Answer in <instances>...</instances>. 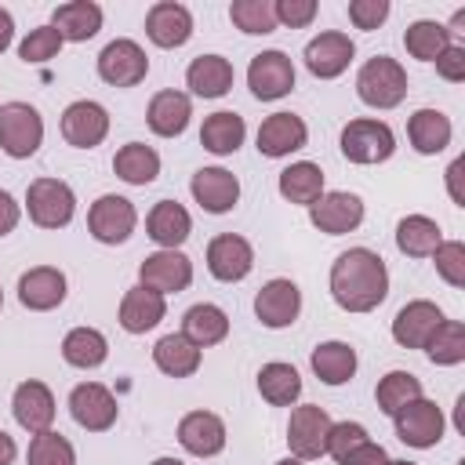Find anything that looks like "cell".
<instances>
[{
	"label": "cell",
	"instance_id": "6da1fadb",
	"mask_svg": "<svg viewBox=\"0 0 465 465\" xmlns=\"http://www.w3.org/2000/svg\"><path fill=\"white\" fill-rule=\"evenodd\" d=\"M389 294V269L381 254L367 247H349L331 265V298L345 312H371Z\"/></svg>",
	"mask_w": 465,
	"mask_h": 465
},
{
	"label": "cell",
	"instance_id": "7a4b0ae2",
	"mask_svg": "<svg viewBox=\"0 0 465 465\" xmlns=\"http://www.w3.org/2000/svg\"><path fill=\"white\" fill-rule=\"evenodd\" d=\"M356 94L360 102L374 105V109H396L407 98V73L396 58L389 54H374L360 65L356 73Z\"/></svg>",
	"mask_w": 465,
	"mask_h": 465
},
{
	"label": "cell",
	"instance_id": "3957f363",
	"mask_svg": "<svg viewBox=\"0 0 465 465\" xmlns=\"http://www.w3.org/2000/svg\"><path fill=\"white\" fill-rule=\"evenodd\" d=\"M396 149V134L385 120H349L341 131V156L349 163H381Z\"/></svg>",
	"mask_w": 465,
	"mask_h": 465
},
{
	"label": "cell",
	"instance_id": "277c9868",
	"mask_svg": "<svg viewBox=\"0 0 465 465\" xmlns=\"http://www.w3.org/2000/svg\"><path fill=\"white\" fill-rule=\"evenodd\" d=\"M25 211L40 229H62L73 222L76 196L62 178H36L25 189Z\"/></svg>",
	"mask_w": 465,
	"mask_h": 465
},
{
	"label": "cell",
	"instance_id": "5b68a950",
	"mask_svg": "<svg viewBox=\"0 0 465 465\" xmlns=\"http://www.w3.org/2000/svg\"><path fill=\"white\" fill-rule=\"evenodd\" d=\"M44 142V120L29 102L0 105V149L15 160H25Z\"/></svg>",
	"mask_w": 465,
	"mask_h": 465
},
{
	"label": "cell",
	"instance_id": "8992f818",
	"mask_svg": "<svg viewBox=\"0 0 465 465\" xmlns=\"http://www.w3.org/2000/svg\"><path fill=\"white\" fill-rule=\"evenodd\" d=\"M331 414L320 403H302L291 411V425H287V443L291 454L302 461H312L320 454H327V432H331Z\"/></svg>",
	"mask_w": 465,
	"mask_h": 465
},
{
	"label": "cell",
	"instance_id": "52a82bcc",
	"mask_svg": "<svg viewBox=\"0 0 465 465\" xmlns=\"http://www.w3.org/2000/svg\"><path fill=\"white\" fill-rule=\"evenodd\" d=\"M134 222H138L134 203L127 196H116V193L98 196L87 211V229L98 243H124L134 232Z\"/></svg>",
	"mask_w": 465,
	"mask_h": 465
},
{
	"label": "cell",
	"instance_id": "ba28073f",
	"mask_svg": "<svg viewBox=\"0 0 465 465\" xmlns=\"http://www.w3.org/2000/svg\"><path fill=\"white\" fill-rule=\"evenodd\" d=\"M392 418H396V436H400L407 447L425 450V447H436V443L443 440V411H440L432 400H425V396L411 400V403L400 407Z\"/></svg>",
	"mask_w": 465,
	"mask_h": 465
},
{
	"label": "cell",
	"instance_id": "9c48e42d",
	"mask_svg": "<svg viewBox=\"0 0 465 465\" xmlns=\"http://www.w3.org/2000/svg\"><path fill=\"white\" fill-rule=\"evenodd\" d=\"M145 73H149V58H145V51H142L134 40H127V36L105 44L102 54H98V76H102L105 84H113V87H134V84L145 80Z\"/></svg>",
	"mask_w": 465,
	"mask_h": 465
},
{
	"label": "cell",
	"instance_id": "30bf717a",
	"mask_svg": "<svg viewBox=\"0 0 465 465\" xmlns=\"http://www.w3.org/2000/svg\"><path fill=\"white\" fill-rule=\"evenodd\" d=\"M247 87L262 102H276L294 87V65L283 51H262L247 65Z\"/></svg>",
	"mask_w": 465,
	"mask_h": 465
},
{
	"label": "cell",
	"instance_id": "8fae6325",
	"mask_svg": "<svg viewBox=\"0 0 465 465\" xmlns=\"http://www.w3.org/2000/svg\"><path fill=\"white\" fill-rule=\"evenodd\" d=\"M69 414H73V421H76L80 429H87V432H105V429H113V421H116V400H113V392H109L105 385L84 381V385H76V389L69 392Z\"/></svg>",
	"mask_w": 465,
	"mask_h": 465
},
{
	"label": "cell",
	"instance_id": "7c38bea8",
	"mask_svg": "<svg viewBox=\"0 0 465 465\" xmlns=\"http://www.w3.org/2000/svg\"><path fill=\"white\" fill-rule=\"evenodd\" d=\"M138 280L156 294H178L193 283V262L182 251H156L142 262Z\"/></svg>",
	"mask_w": 465,
	"mask_h": 465
},
{
	"label": "cell",
	"instance_id": "4fadbf2b",
	"mask_svg": "<svg viewBox=\"0 0 465 465\" xmlns=\"http://www.w3.org/2000/svg\"><path fill=\"white\" fill-rule=\"evenodd\" d=\"M105 134H109V113L98 102L80 98V102L65 105V113H62V138L69 145L94 149V145H102Z\"/></svg>",
	"mask_w": 465,
	"mask_h": 465
},
{
	"label": "cell",
	"instance_id": "5bb4252c",
	"mask_svg": "<svg viewBox=\"0 0 465 465\" xmlns=\"http://www.w3.org/2000/svg\"><path fill=\"white\" fill-rule=\"evenodd\" d=\"M309 222L327 232V236H341L352 232L363 222V200L356 193H323L312 207H309Z\"/></svg>",
	"mask_w": 465,
	"mask_h": 465
},
{
	"label": "cell",
	"instance_id": "9a60e30c",
	"mask_svg": "<svg viewBox=\"0 0 465 465\" xmlns=\"http://www.w3.org/2000/svg\"><path fill=\"white\" fill-rule=\"evenodd\" d=\"M352 54H356V44H352L345 33H334V29H331V33H320V36H312V40L305 44V65H309V73L320 76V80L341 76V73L349 69Z\"/></svg>",
	"mask_w": 465,
	"mask_h": 465
},
{
	"label": "cell",
	"instance_id": "2e32d148",
	"mask_svg": "<svg viewBox=\"0 0 465 465\" xmlns=\"http://www.w3.org/2000/svg\"><path fill=\"white\" fill-rule=\"evenodd\" d=\"M251 265H254V251H251V243L243 236L222 232V236H214L207 243V269H211L214 280L236 283V280H243L251 272Z\"/></svg>",
	"mask_w": 465,
	"mask_h": 465
},
{
	"label": "cell",
	"instance_id": "e0dca14e",
	"mask_svg": "<svg viewBox=\"0 0 465 465\" xmlns=\"http://www.w3.org/2000/svg\"><path fill=\"white\" fill-rule=\"evenodd\" d=\"M302 312V291L291 280H269L258 294H254V316L262 320V327H291Z\"/></svg>",
	"mask_w": 465,
	"mask_h": 465
},
{
	"label": "cell",
	"instance_id": "ac0fdd59",
	"mask_svg": "<svg viewBox=\"0 0 465 465\" xmlns=\"http://www.w3.org/2000/svg\"><path fill=\"white\" fill-rule=\"evenodd\" d=\"M443 320H447V316L440 312L436 302H425V298L407 302V305L396 312V320H392V338H396L403 349H425L429 338H432V331H436Z\"/></svg>",
	"mask_w": 465,
	"mask_h": 465
},
{
	"label": "cell",
	"instance_id": "d6986e66",
	"mask_svg": "<svg viewBox=\"0 0 465 465\" xmlns=\"http://www.w3.org/2000/svg\"><path fill=\"white\" fill-rule=\"evenodd\" d=\"M309 142V127L294 113H272L258 127V153L262 156H291Z\"/></svg>",
	"mask_w": 465,
	"mask_h": 465
},
{
	"label": "cell",
	"instance_id": "ffe728a7",
	"mask_svg": "<svg viewBox=\"0 0 465 465\" xmlns=\"http://www.w3.org/2000/svg\"><path fill=\"white\" fill-rule=\"evenodd\" d=\"M145 36L156 47H182L193 36V15H189V7L185 4H174V0L153 4L149 15H145Z\"/></svg>",
	"mask_w": 465,
	"mask_h": 465
},
{
	"label": "cell",
	"instance_id": "44dd1931",
	"mask_svg": "<svg viewBox=\"0 0 465 465\" xmlns=\"http://www.w3.org/2000/svg\"><path fill=\"white\" fill-rule=\"evenodd\" d=\"M193 200L207 211V214H225L232 211V203L240 200V182L232 171L225 167H200L193 174Z\"/></svg>",
	"mask_w": 465,
	"mask_h": 465
},
{
	"label": "cell",
	"instance_id": "7402d4cb",
	"mask_svg": "<svg viewBox=\"0 0 465 465\" xmlns=\"http://www.w3.org/2000/svg\"><path fill=\"white\" fill-rule=\"evenodd\" d=\"M18 302L33 312H47L58 309L65 302V276L54 265H36L29 272H22L18 280Z\"/></svg>",
	"mask_w": 465,
	"mask_h": 465
},
{
	"label": "cell",
	"instance_id": "603a6c76",
	"mask_svg": "<svg viewBox=\"0 0 465 465\" xmlns=\"http://www.w3.org/2000/svg\"><path fill=\"white\" fill-rule=\"evenodd\" d=\"M11 411H15V421L25 429V432H47L51 421H54V396L44 381H22L15 389V400H11Z\"/></svg>",
	"mask_w": 465,
	"mask_h": 465
},
{
	"label": "cell",
	"instance_id": "cb8c5ba5",
	"mask_svg": "<svg viewBox=\"0 0 465 465\" xmlns=\"http://www.w3.org/2000/svg\"><path fill=\"white\" fill-rule=\"evenodd\" d=\"M178 443L196 458H211L225 447V421L211 411H189L178 421Z\"/></svg>",
	"mask_w": 465,
	"mask_h": 465
},
{
	"label": "cell",
	"instance_id": "d4e9b609",
	"mask_svg": "<svg viewBox=\"0 0 465 465\" xmlns=\"http://www.w3.org/2000/svg\"><path fill=\"white\" fill-rule=\"evenodd\" d=\"M145 229H149V240H153V243H160L163 251H178V243H185L189 232H193V218H189V211H185L182 203L160 200V203L149 211Z\"/></svg>",
	"mask_w": 465,
	"mask_h": 465
},
{
	"label": "cell",
	"instance_id": "484cf974",
	"mask_svg": "<svg viewBox=\"0 0 465 465\" xmlns=\"http://www.w3.org/2000/svg\"><path fill=\"white\" fill-rule=\"evenodd\" d=\"M189 116H193V105H189V94H182V91H160V94H153V102L145 109V124L160 138H178L185 131Z\"/></svg>",
	"mask_w": 465,
	"mask_h": 465
},
{
	"label": "cell",
	"instance_id": "4316f807",
	"mask_svg": "<svg viewBox=\"0 0 465 465\" xmlns=\"http://www.w3.org/2000/svg\"><path fill=\"white\" fill-rule=\"evenodd\" d=\"M163 312H167L163 294H156V291H149V287L138 283L120 302V327L127 334H145V331H153L163 320Z\"/></svg>",
	"mask_w": 465,
	"mask_h": 465
},
{
	"label": "cell",
	"instance_id": "83f0119b",
	"mask_svg": "<svg viewBox=\"0 0 465 465\" xmlns=\"http://www.w3.org/2000/svg\"><path fill=\"white\" fill-rule=\"evenodd\" d=\"M51 25L58 29L62 40L84 44V40H91V36L102 29V7H98L94 0H69V4H58Z\"/></svg>",
	"mask_w": 465,
	"mask_h": 465
},
{
	"label": "cell",
	"instance_id": "f1b7e54d",
	"mask_svg": "<svg viewBox=\"0 0 465 465\" xmlns=\"http://www.w3.org/2000/svg\"><path fill=\"white\" fill-rule=\"evenodd\" d=\"M185 84L200 98H222L232 87V65L222 54H200L185 69Z\"/></svg>",
	"mask_w": 465,
	"mask_h": 465
},
{
	"label": "cell",
	"instance_id": "f546056e",
	"mask_svg": "<svg viewBox=\"0 0 465 465\" xmlns=\"http://www.w3.org/2000/svg\"><path fill=\"white\" fill-rule=\"evenodd\" d=\"M407 138L421 156H436L450 145V120L440 109H418L407 120Z\"/></svg>",
	"mask_w": 465,
	"mask_h": 465
},
{
	"label": "cell",
	"instance_id": "4dcf8cb0",
	"mask_svg": "<svg viewBox=\"0 0 465 465\" xmlns=\"http://www.w3.org/2000/svg\"><path fill=\"white\" fill-rule=\"evenodd\" d=\"M243 134H247L243 116L222 109V113H211V116L203 120V127H200V145H203L207 153H214V156H229V153H236V149L243 145Z\"/></svg>",
	"mask_w": 465,
	"mask_h": 465
},
{
	"label": "cell",
	"instance_id": "1f68e13d",
	"mask_svg": "<svg viewBox=\"0 0 465 465\" xmlns=\"http://www.w3.org/2000/svg\"><path fill=\"white\" fill-rule=\"evenodd\" d=\"M113 171L120 182L127 185H149L156 174H160V156L153 145H142V142H127L116 149L113 156Z\"/></svg>",
	"mask_w": 465,
	"mask_h": 465
},
{
	"label": "cell",
	"instance_id": "d6a6232c",
	"mask_svg": "<svg viewBox=\"0 0 465 465\" xmlns=\"http://www.w3.org/2000/svg\"><path fill=\"white\" fill-rule=\"evenodd\" d=\"M182 334H185L196 349L218 345V341L229 334V316H225L218 305L200 302V305H193V309L182 316Z\"/></svg>",
	"mask_w": 465,
	"mask_h": 465
},
{
	"label": "cell",
	"instance_id": "836d02e7",
	"mask_svg": "<svg viewBox=\"0 0 465 465\" xmlns=\"http://www.w3.org/2000/svg\"><path fill=\"white\" fill-rule=\"evenodd\" d=\"M153 363L163 371V374H171V378H189V374H196V367H200V349L178 331V334H163L156 345H153Z\"/></svg>",
	"mask_w": 465,
	"mask_h": 465
},
{
	"label": "cell",
	"instance_id": "e575fe53",
	"mask_svg": "<svg viewBox=\"0 0 465 465\" xmlns=\"http://www.w3.org/2000/svg\"><path fill=\"white\" fill-rule=\"evenodd\" d=\"M280 196L291 200V203L312 207V203L323 196V171H320V163L298 160V163L283 167V171H280Z\"/></svg>",
	"mask_w": 465,
	"mask_h": 465
},
{
	"label": "cell",
	"instance_id": "d590c367",
	"mask_svg": "<svg viewBox=\"0 0 465 465\" xmlns=\"http://www.w3.org/2000/svg\"><path fill=\"white\" fill-rule=\"evenodd\" d=\"M443 243V232L432 218L425 214H407L400 218L396 225V247L407 254V258H432V251Z\"/></svg>",
	"mask_w": 465,
	"mask_h": 465
},
{
	"label": "cell",
	"instance_id": "8d00e7d4",
	"mask_svg": "<svg viewBox=\"0 0 465 465\" xmlns=\"http://www.w3.org/2000/svg\"><path fill=\"white\" fill-rule=\"evenodd\" d=\"M62 356L65 363L80 367V371H91V367H102L105 356H109V341L102 331L94 327H73L65 338H62Z\"/></svg>",
	"mask_w": 465,
	"mask_h": 465
},
{
	"label": "cell",
	"instance_id": "74e56055",
	"mask_svg": "<svg viewBox=\"0 0 465 465\" xmlns=\"http://www.w3.org/2000/svg\"><path fill=\"white\" fill-rule=\"evenodd\" d=\"M312 371L323 385H345L356 374V349L345 341H323L312 349Z\"/></svg>",
	"mask_w": 465,
	"mask_h": 465
},
{
	"label": "cell",
	"instance_id": "f35d334b",
	"mask_svg": "<svg viewBox=\"0 0 465 465\" xmlns=\"http://www.w3.org/2000/svg\"><path fill=\"white\" fill-rule=\"evenodd\" d=\"M403 47L411 58H421V62H436L447 47H450V29L443 22H432V18H421V22H411L407 33H403Z\"/></svg>",
	"mask_w": 465,
	"mask_h": 465
},
{
	"label": "cell",
	"instance_id": "ab89813d",
	"mask_svg": "<svg viewBox=\"0 0 465 465\" xmlns=\"http://www.w3.org/2000/svg\"><path fill=\"white\" fill-rule=\"evenodd\" d=\"M258 392L272 403V407H291L302 396V378L291 363H265L258 371Z\"/></svg>",
	"mask_w": 465,
	"mask_h": 465
},
{
	"label": "cell",
	"instance_id": "60d3db41",
	"mask_svg": "<svg viewBox=\"0 0 465 465\" xmlns=\"http://www.w3.org/2000/svg\"><path fill=\"white\" fill-rule=\"evenodd\" d=\"M374 396H378V411H381V414H396L400 407H407L411 400L421 396V381H418L411 371H389V374L378 381Z\"/></svg>",
	"mask_w": 465,
	"mask_h": 465
},
{
	"label": "cell",
	"instance_id": "b9f144b4",
	"mask_svg": "<svg viewBox=\"0 0 465 465\" xmlns=\"http://www.w3.org/2000/svg\"><path fill=\"white\" fill-rule=\"evenodd\" d=\"M229 18L240 33L251 36H265L276 29V4L272 0H232L229 4Z\"/></svg>",
	"mask_w": 465,
	"mask_h": 465
},
{
	"label": "cell",
	"instance_id": "7bdbcfd3",
	"mask_svg": "<svg viewBox=\"0 0 465 465\" xmlns=\"http://www.w3.org/2000/svg\"><path fill=\"white\" fill-rule=\"evenodd\" d=\"M425 352H429V360L440 363V367H454V363H461V360H465V323H458V320H443V323L432 331Z\"/></svg>",
	"mask_w": 465,
	"mask_h": 465
},
{
	"label": "cell",
	"instance_id": "ee69618b",
	"mask_svg": "<svg viewBox=\"0 0 465 465\" xmlns=\"http://www.w3.org/2000/svg\"><path fill=\"white\" fill-rule=\"evenodd\" d=\"M29 465H76V450L73 443L62 436V432H36L29 440V454H25Z\"/></svg>",
	"mask_w": 465,
	"mask_h": 465
},
{
	"label": "cell",
	"instance_id": "f6af8a7d",
	"mask_svg": "<svg viewBox=\"0 0 465 465\" xmlns=\"http://www.w3.org/2000/svg\"><path fill=\"white\" fill-rule=\"evenodd\" d=\"M62 36H58V29L54 25H36L25 40H22V47H18V58L22 62H29V65H36V62H47V58H54L58 51H62Z\"/></svg>",
	"mask_w": 465,
	"mask_h": 465
},
{
	"label": "cell",
	"instance_id": "bcb514c9",
	"mask_svg": "<svg viewBox=\"0 0 465 465\" xmlns=\"http://www.w3.org/2000/svg\"><path fill=\"white\" fill-rule=\"evenodd\" d=\"M432 262H436V272L450 287H465V243L461 240H443L432 251Z\"/></svg>",
	"mask_w": 465,
	"mask_h": 465
},
{
	"label": "cell",
	"instance_id": "7dc6e473",
	"mask_svg": "<svg viewBox=\"0 0 465 465\" xmlns=\"http://www.w3.org/2000/svg\"><path fill=\"white\" fill-rule=\"evenodd\" d=\"M371 436H367V429L360 425V421H338V425H331V432H327V454L331 458H345L349 450H356L360 443H367Z\"/></svg>",
	"mask_w": 465,
	"mask_h": 465
},
{
	"label": "cell",
	"instance_id": "c3c4849f",
	"mask_svg": "<svg viewBox=\"0 0 465 465\" xmlns=\"http://www.w3.org/2000/svg\"><path fill=\"white\" fill-rule=\"evenodd\" d=\"M389 18V0H352L349 4V22L356 29H378Z\"/></svg>",
	"mask_w": 465,
	"mask_h": 465
},
{
	"label": "cell",
	"instance_id": "681fc988",
	"mask_svg": "<svg viewBox=\"0 0 465 465\" xmlns=\"http://www.w3.org/2000/svg\"><path fill=\"white\" fill-rule=\"evenodd\" d=\"M316 18V0H276V22L302 29Z\"/></svg>",
	"mask_w": 465,
	"mask_h": 465
},
{
	"label": "cell",
	"instance_id": "f907efd6",
	"mask_svg": "<svg viewBox=\"0 0 465 465\" xmlns=\"http://www.w3.org/2000/svg\"><path fill=\"white\" fill-rule=\"evenodd\" d=\"M436 73H440L443 80H450V84H461V80H465V47L450 44V47L436 58Z\"/></svg>",
	"mask_w": 465,
	"mask_h": 465
},
{
	"label": "cell",
	"instance_id": "816d5d0a",
	"mask_svg": "<svg viewBox=\"0 0 465 465\" xmlns=\"http://www.w3.org/2000/svg\"><path fill=\"white\" fill-rule=\"evenodd\" d=\"M341 465H389V454H385V447L381 443H360L356 450H349L345 458H341Z\"/></svg>",
	"mask_w": 465,
	"mask_h": 465
},
{
	"label": "cell",
	"instance_id": "f5cc1de1",
	"mask_svg": "<svg viewBox=\"0 0 465 465\" xmlns=\"http://www.w3.org/2000/svg\"><path fill=\"white\" fill-rule=\"evenodd\" d=\"M18 218H22V207L15 203V196H11V193H4V189H0V236L15 232Z\"/></svg>",
	"mask_w": 465,
	"mask_h": 465
},
{
	"label": "cell",
	"instance_id": "db71d44e",
	"mask_svg": "<svg viewBox=\"0 0 465 465\" xmlns=\"http://www.w3.org/2000/svg\"><path fill=\"white\" fill-rule=\"evenodd\" d=\"M11 40H15V18L0 7V51H7V47H11Z\"/></svg>",
	"mask_w": 465,
	"mask_h": 465
},
{
	"label": "cell",
	"instance_id": "11a10c76",
	"mask_svg": "<svg viewBox=\"0 0 465 465\" xmlns=\"http://www.w3.org/2000/svg\"><path fill=\"white\" fill-rule=\"evenodd\" d=\"M461 160H454L450 167H447V185H450V196H454V203H465V196H461V189H458V174H461Z\"/></svg>",
	"mask_w": 465,
	"mask_h": 465
},
{
	"label": "cell",
	"instance_id": "9f6ffc18",
	"mask_svg": "<svg viewBox=\"0 0 465 465\" xmlns=\"http://www.w3.org/2000/svg\"><path fill=\"white\" fill-rule=\"evenodd\" d=\"M15 454H18V447H15V440L0 429V465H11L15 461Z\"/></svg>",
	"mask_w": 465,
	"mask_h": 465
},
{
	"label": "cell",
	"instance_id": "6f0895ef",
	"mask_svg": "<svg viewBox=\"0 0 465 465\" xmlns=\"http://www.w3.org/2000/svg\"><path fill=\"white\" fill-rule=\"evenodd\" d=\"M153 465H185V461H178V458H156Z\"/></svg>",
	"mask_w": 465,
	"mask_h": 465
},
{
	"label": "cell",
	"instance_id": "680465c9",
	"mask_svg": "<svg viewBox=\"0 0 465 465\" xmlns=\"http://www.w3.org/2000/svg\"><path fill=\"white\" fill-rule=\"evenodd\" d=\"M276 465H305L302 458H283V461H276Z\"/></svg>",
	"mask_w": 465,
	"mask_h": 465
},
{
	"label": "cell",
	"instance_id": "91938a15",
	"mask_svg": "<svg viewBox=\"0 0 465 465\" xmlns=\"http://www.w3.org/2000/svg\"><path fill=\"white\" fill-rule=\"evenodd\" d=\"M389 465H414V461H389Z\"/></svg>",
	"mask_w": 465,
	"mask_h": 465
},
{
	"label": "cell",
	"instance_id": "94428289",
	"mask_svg": "<svg viewBox=\"0 0 465 465\" xmlns=\"http://www.w3.org/2000/svg\"><path fill=\"white\" fill-rule=\"evenodd\" d=\"M0 305H4V291H0Z\"/></svg>",
	"mask_w": 465,
	"mask_h": 465
}]
</instances>
